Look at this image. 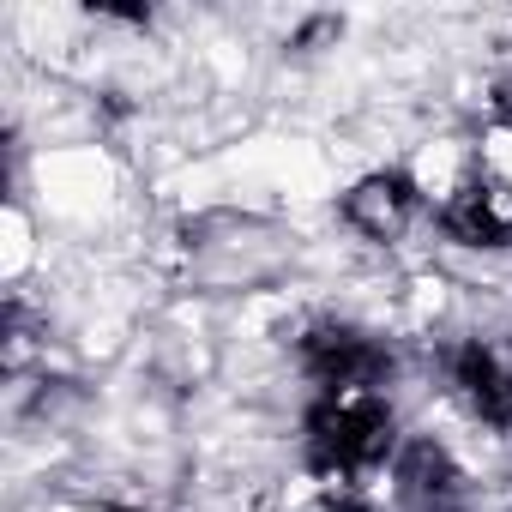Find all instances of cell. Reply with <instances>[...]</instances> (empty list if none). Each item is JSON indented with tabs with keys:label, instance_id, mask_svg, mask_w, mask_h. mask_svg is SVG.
Returning <instances> with one entry per match:
<instances>
[{
	"label": "cell",
	"instance_id": "5",
	"mask_svg": "<svg viewBox=\"0 0 512 512\" xmlns=\"http://www.w3.org/2000/svg\"><path fill=\"white\" fill-rule=\"evenodd\" d=\"M422 181L410 175V169H374V175H362L350 193H344V217H350V229H362L368 241H398L410 223H416V211H422Z\"/></svg>",
	"mask_w": 512,
	"mask_h": 512
},
{
	"label": "cell",
	"instance_id": "3",
	"mask_svg": "<svg viewBox=\"0 0 512 512\" xmlns=\"http://www.w3.org/2000/svg\"><path fill=\"white\" fill-rule=\"evenodd\" d=\"M440 223L464 247H506L512 241V181L500 169H464L440 199Z\"/></svg>",
	"mask_w": 512,
	"mask_h": 512
},
{
	"label": "cell",
	"instance_id": "4",
	"mask_svg": "<svg viewBox=\"0 0 512 512\" xmlns=\"http://www.w3.org/2000/svg\"><path fill=\"white\" fill-rule=\"evenodd\" d=\"M392 500L404 506V512H464V500H470V482H464V470L452 464V452L446 446H434V440H410V446H398V458H392Z\"/></svg>",
	"mask_w": 512,
	"mask_h": 512
},
{
	"label": "cell",
	"instance_id": "1",
	"mask_svg": "<svg viewBox=\"0 0 512 512\" xmlns=\"http://www.w3.org/2000/svg\"><path fill=\"white\" fill-rule=\"evenodd\" d=\"M302 452H308V470H314L320 494L338 512H368L374 488L392 482V458H398V416H392L386 392H332V398H320L308 410Z\"/></svg>",
	"mask_w": 512,
	"mask_h": 512
},
{
	"label": "cell",
	"instance_id": "2",
	"mask_svg": "<svg viewBox=\"0 0 512 512\" xmlns=\"http://www.w3.org/2000/svg\"><path fill=\"white\" fill-rule=\"evenodd\" d=\"M296 350H302V374L320 386V398H332V392H380V380H386V350L368 332L344 326V320H314Z\"/></svg>",
	"mask_w": 512,
	"mask_h": 512
}]
</instances>
